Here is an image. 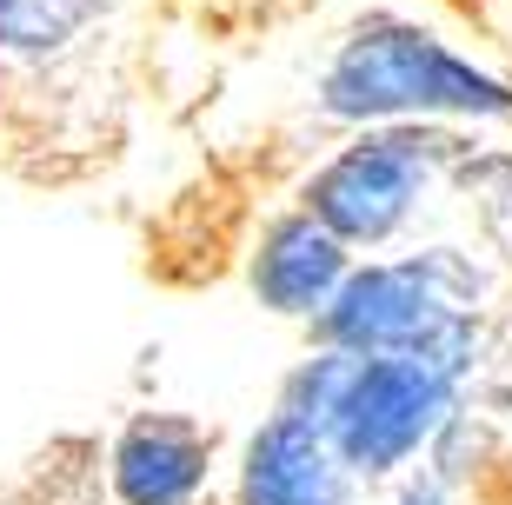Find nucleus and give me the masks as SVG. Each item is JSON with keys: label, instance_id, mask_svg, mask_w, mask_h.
Returning a JSON list of instances; mask_svg holds the SVG:
<instances>
[{"label": "nucleus", "instance_id": "1", "mask_svg": "<svg viewBox=\"0 0 512 505\" xmlns=\"http://www.w3.org/2000/svg\"><path fill=\"white\" fill-rule=\"evenodd\" d=\"M473 379L466 353H340L313 346L280 386V406L333 439L360 486L413 472L459 426V393Z\"/></svg>", "mask_w": 512, "mask_h": 505}, {"label": "nucleus", "instance_id": "2", "mask_svg": "<svg viewBox=\"0 0 512 505\" xmlns=\"http://www.w3.org/2000/svg\"><path fill=\"white\" fill-rule=\"evenodd\" d=\"M320 113L346 127H406V120H506L512 87L453 54L406 14H366L346 27L320 74Z\"/></svg>", "mask_w": 512, "mask_h": 505}, {"label": "nucleus", "instance_id": "3", "mask_svg": "<svg viewBox=\"0 0 512 505\" xmlns=\"http://www.w3.org/2000/svg\"><path fill=\"white\" fill-rule=\"evenodd\" d=\"M313 346L340 353H466L479 346V286L453 253L366 260L313 326Z\"/></svg>", "mask_w": 512, "mask_h": 505}, {"label": "nucleus", "instance_id": "4", "mask_svg": "<svg viewBox=\"0 0 512 505\" xmlns=\"http://www.w3.org/2000/svg\"><path fill=\"white\" fill-rule=\"evenodd\" d=\"M453 140L426 120L406 127H360L346 147H333L320 167L306 173L300 206L313 220H326L353 253L399 240V226L419 213V200L433 193L439 167H446Z\"/></svg>", "mask_w": 512, "mask_h": 505}, {"label": "nucleus", "instance_id": "5", "mask_svg": "<svg viewBox=\"0 0 512 505\" xmlns=\"http://www.w3.org/2000/svg\"><path fill=\"white\" fill-rule=\"evenodd\" d=\"M233 505H360V472L333 452L320 426L273 406L240 446Z\"/></svg>", "mask_w": 512, "mask_h": 505}, {"label": "nucleus", "instance_id": "6", "mask_svg": "<svg viewBox=\"0 0 512 505\" xmlns=\"http://www.w3.org/2000/svg\"><path fill=\"white\" fill-rule=\"evenodd\" d=\"M346 280H353V246H346L326 220H313L306 206L266 220V233L253 240L247 286H253V300H260L266 313L320 326Z\"/></svg>", "mask_w": 512, "mask_h": 505}, {"label": "nucleus", "instance_id": "7", "mask_svg": "<svg viewBox=\"0 0 512 505\" xmlns=\"http://www.w3.org/2000/svg\"><path fill=\"white\" fill-rule=\"evenodd\" d=\"M213 472V432L187 412H140L107 452V479L120 505H193Z\"/></svg>", "mask_w": 512, "mask_h": 505}, {"label": "nucleus", "instance_id": "8", "mask_svg": "<svg viewBox=\"0 0 512 505\" xmlns=\"http://www.w3.org/2000/svg\"><path fill=\"white\" fill-rule=\"evenodd\" d=\"M107 0H0V74H47L100 34Z\"/></svg>", "mask_w": 512, "mask_h": 505}, {"label": "nucleus", "instance_id": "9", "mask_svg": "<svg viewBox=\"0 0 512 505\" xmlns=\"http://www.w3.org/2000/svg\"><path fill=\"white\" fill-rule=\"evenodd\" d=\"M393 505H453V486H446V472H413L393 492Z\"/></svg>", "mask_w": 512, "mask_h": 505}]
</instances>
